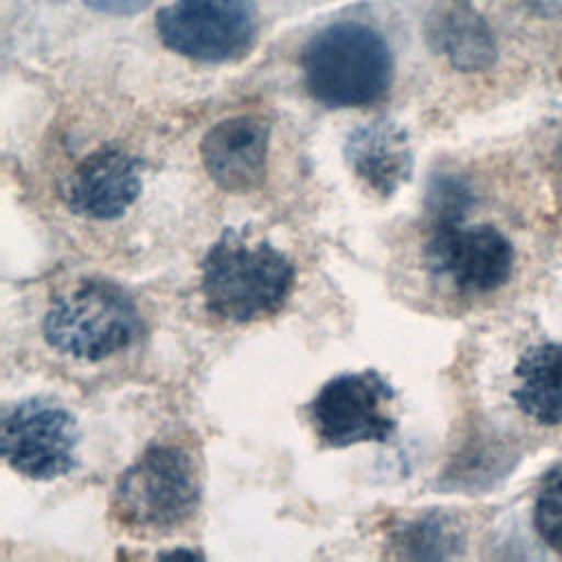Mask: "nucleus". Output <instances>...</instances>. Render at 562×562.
I'll return each mask as SVG.
<instances>
[{"instance_id":"f257e3e1","label":"nucleus","mask_w":562,"mask_h":562,"mask_svg":"<svg viewBox=\"0 0 562 562\" xmlns=\"http://www.w3.org/2000/svg\"><path fill=\"white\" fill-rule=\"evenodd\" d=\"M303 83L327 108H364L380 101L393 79L386 40L362 22H334L301 50Z\"/></svg>"},{"instance_id":"f03ea898","label":"nucleus","mask_w":562,"mask_h":562,"mask_svg":"<svg viewBox=\"0 0 562 562\" xmlns=\"http://www.w3.org/2000/svg\"><path fill=\"white\" fill-rule=\"evenodd\" d=\"M294 285V263L268 241L224 228L202 261V296L215 316L252 323L277 314Z\"/></svg>"},{"instance_id":"7ed1b4c3","label":"nucleus","mask_w":562,"mask_h":562,"mask_svg":"<svg viewBox=\"0 0 562 562\" xmlns=\"http://www.w3.org/2000/svg\"><path fill=\"white\" fill-rule=\"evenodd\" d=\"M46 342L64 356L99 362L127 349L143 329L132 296L108 279H81L46 310Z\"/></svg>"},{"instance_id":"20e7f679","label":"nucleus","mask_w":562,"mask_h":562,"mask_svg":"<svg viewBox=\"0 0 562 562\" xmlns=\"http://www.w3.org/2000/svg\"><path fill=\"white\" fill-rule=\"evenodd\" d=\"M200 503V479L191 457L176 446H149L119 479L112 516L132 533H169Z\"/></svg>"},{"instance_id":"39448f33","label":"nucleus","mask_w":562,"mask_h":562,"mask_svg":"<svg viewBox=\"0 0 562 562\" xmlns=\"http://www.w3.org/2000/svg\"><path fill=\"white\" fill-rule=\"evenodd\" d=\"M160 42L193 61L226 64L248 55L257 40L255 0H176L154 20Z\"/></svg>"},{"instance_id":"423d86ee","label":"nucleus","mask_w":562,"mask_h":562,"mask_svg":"<svg viewBox=\"0 0 562 562\" xmlns=\"http://www.w3.org/2000/svg\"><path fill=\"white\" fill-rule=\"evenodd\" d=\"M393 386L375 371L340 373L325 382L310 404V422L327 448L386 441L395 432Z\"/></svg>"},{"instance_id":"0eeeda50","label":"nucleus","mask_w":562,"mask_h":562,"mask_svg":"<svg viewBox=\"0 0 562 562\" xmlns=\"http://www.w3.org/2000/svg\"><path fill=\"white\" fill-rule=\"evenodd\" d=\"M79 430L75 417L59 404L29 397L2 417L0 446L4 461L35 481H53L77 465Z\"/></svg>"},{"instance_id":"6e6552de","label":"nucleus","mask_w":562,"mask_h":562,"mask_svg":"<svg viewBox=\"0 0 562 562\" xmlns=\"http://www.w3.org/2000/svg\"><path fill=\"white\" fill-rule=\"evenodd\" d=\"M424 259L435 277L461 294H487L509 279L514 246L494 226H463L461 217L437 220Z\"/></svg>"},{"instance_id":"1a4fd4ad","label":"nucleus","mask_w":562,"mask_h":562,"mask_svg":"<svg viewBox=\"0 0 562 562\" xmlns=\"http://www.w3.org/2000/svg\"><path fill=\"white\" fill-rule=\"evenodd\" d=\"M143 162L116 145L90 151L64 184L66 206L88 220H116L140 195Z\"/></svg>"},{"instance_id":"9d476101","label":"nucleus","mask_w":562,"mask_h":562,"mask_svg":"<svg viewBox=\"0 0 562 562\" xmlns=\"http://www.w3.org/2000/svg\"><path fill=\"white\" fill-rule=\"evenodd\" d=\"M270 123L259 114H237L211 125L200 143L209 178L224 191L246 193L266 176Z\"/></svg>"},{"instance_id":"9b49d317","label":"nucleus","mask_w":562,"mask_h":562,"mask_svg":"<svg viewBox=\"0 0 562 562\" xmlns=\"http://www.w3.org/2000/svg\"><path fill=\"white\" fill-rule=\"evenodd\" d=\"M345 158L353 173L378 195H393L413 173L408 134L393 121H371L349 132Z\"/></svg>"},{"instance_id":"f8f14e48","label":"nucleus","mask_w":562,"mask_h":562,"mask_svg":"<svg viewBox=\"0 0 562 562\" xmlns=\"http://www.w3.org/2000/svg\"><path fill=\"white\" fill-rule=\"evenodd\" d=\"M424 29L432 50L457 70L479 72L496 59L494 31L470 0L435 2Z\"/></svg>"},{"instance_id":"ddd939ff","label":"nucleus","mask_w":562,"mask_h":562,"mask_svg":"<svg viewBox=\"0 0 562 562\" xmlns=\"http://www.w3.org/2000/svg\"><path fill=\"white\" fill-rule=\"evenodd\" d=\"M518 408L542 426L562 424V345H540L522 353L516 364Z\"/></svg>"},{"instance_id":"4468645a","label":"nucleus","mask_w":562,"mask_h":562,"mask_svg":"<svg viewBox=\"0 0 562 562\" xmlns=\"http://www.w3.org/2000/svg\"><path fill=\"white\" fill-rule=\"evenodd\" d=\"M459 533L450 518L446 516H426L404 529L402 551L411 558H448L454 553Z\"/></svg>"},{"instance_id":"2eb2a0df","label":"nucleus","mask_w":562,"mask_h":562,"mask_svg":"<svg viewBox=\"0 0 562 562\" xmlns=\"http://www.w3.org/2000/svg\"><path fill=\"white\" fill-rule=\"evenodd\" d=\"M533 520L542 540L562 553V472L553 474L540 490Z\"/></svg>"},{"instance_id":"dca6fc26","label":"nucleus","mask_w":562,"mask_h":562,"mask_svg":"<svg viewBox=\"0 0 562 562\" xmlns=\"http://www.w3.org/2000/svg\"><path fill=\"white\" fill-rule=\"evenodd\" d=\"M81 2L92 11L105 13V15H134L147 9L154 0H81Z\"/></svg>"}]
</instances>
